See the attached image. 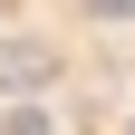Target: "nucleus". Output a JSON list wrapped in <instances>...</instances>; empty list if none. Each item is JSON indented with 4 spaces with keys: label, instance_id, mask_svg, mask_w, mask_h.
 <instances>
[{
    "label": "nucleus",
    "instance_id": "nucleus-1",
    "mask_svg": "<svg viewBox=\"0 0 135 135\" xmlns=\"http://www.w3.org/2000/svg\"><path fill=\"white\" fill-rule=\"evenodd\" d=\"M48 68H58L48 48H29V39H0V87H39Z\"/></svg>",
    "mask_w": 135,
    "mask_h": 135
},
{
    "label": "nucleus",
    "instance_id": "nucleus-2",
    "mask_svg": "<svg viewBox=\"0 0 135 135\" xmlns=\"http://www.w3.org/2000/svg\"><path fill=\"white\" fill-rule=\"evenodd\" d=\"M0 135H58V126H48L39 106H20V116H10V126H0Z\"/></svg>",
    "mask_w": 135,
    "mask_h": 135
},
{
    "label": "nucleus",
    "instance_id": "nucleus-3",
    "mask_svg": "<svg viewBox=\"0 0 135 135\" xmlns=\"http://www.w3.org/2000/svg\"><path fill=\"white\" fill-rule=\"evenodd\" d=\"M87 10H97V20H135V0H87Z\"/></svg>",
    "mask_w": 135,
    "mask_h": 135
},
{
    "label": "nucleus",
    "instance_id": "nucleus-4",
    "mask_svg": "<svg viewBox=\"0 0 135 135\" xmlns=\"http://www.w3.org/2000/svg\"><path fill=\"white\" fill-rule=\"evenodd\" d=\"M126 135H135V126H126Z\"/></svg>",
    "mask_w": 135,
    "mask_h": 135
}]
</instances>
